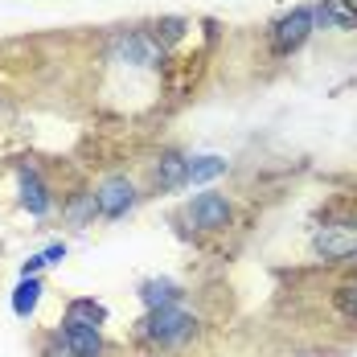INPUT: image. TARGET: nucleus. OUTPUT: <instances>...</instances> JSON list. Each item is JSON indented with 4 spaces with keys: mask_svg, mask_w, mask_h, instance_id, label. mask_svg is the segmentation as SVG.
I'll return each instance as SVG.
<instances>
[{
    "mask_svg": "<svg viewBox=\"0 0 357 357\" xmlns=\"http://www.w3.org/2000/svg\"><path fill=\"white\" fill-rule=\"evenodd\" d=\"M140 333L152 345L173 349V345H185V341L197 333V321H193L185 308H156V312H148L140 321Z\"/></svg>",
    "mask_w": 357,
    "mask_h": 357,
    "instance_id": "1",
    "label": "nucleus"
},
{
    "mask_svg": "<svg viewBox=\"0 0 357 357\" xmlns=\"http://www.w3.org/2000/svg\"><path fill=\"white\" fill-rule=\"evenodd\" d=\"M317 29V13L308 8V4H300V8H291L287 17L275 21V29H271V50L275 54H296L308 37Z\"/></svg>",
    "mask_w": 357,
    "mask_h": 357,
    "instance_id": "2",
    "label": "nucleus"
},
{
    "mask_svg": "<svg viewBox=\"0 0 357 357\" xmlns=\"http://www.w3.org/2000/svg\"><path fill=\"white\" fill-rule=\"evenodd\" d=\"M312 250L328 259V263H341V259H354L357 255V226L354 222H328L317 230L312 238Z\"/></svg>",
    "mask_w": 357,
    "mask_h": 357,
    "instance_id": "3",
    "label": "nucleus"
},
{
    "mask_svg": "<svg viewBox=\"0 0 357 357\" xmlns=\"http://www.w3.org/2000/svg\"><path fill=\"white\" fill-rule=\"evenodd\" d=\"M95 197H99V218H107V222H115V218H123L136 202H140V193H136V181L132 177H107L95 185Z\"/></svg>",
    "mask_w": 357,
    "mask_h": 357,
    "instance_id": "4",
    "label": "nucleus"
},
{
    "mask_svg": "<svg viewBox=\"0 0 357 357\" xmlns=\"http://www.w3.org/2000/svg\"><path fill=\"white\" fill-rule=\"evenodd\" d=\"M111 50H115L119 62H132V66H160V58H165V45L148 33H136V29L119 33L111 41Z\"/></svg>",
    "mask_w": 357,
    "mask_h": 357,
    "instance_id": "5",
    "label": "nucleus"
},
{
    "mask_svg": "<svg viewBox=\"0 0 357 357\" xmlns=\"http://www.w3.org/2000/svg\"><path fill=\"white\" fill-rule=\"evenodd\" d=\"M189 222L197 230H226L230 226V202L222 193H197L189 206Z\"/></svg>",
    "mask_w": 357,
    "mask_h": 357,
    "instance_id": "6",
    "label": "nucleus"
},
{
    "mask_svg": "<svg viewBox=\"0 0 357 357\" xmlns=\"http://www.w3.org/2000/svg\"><path fill=\"white\" fill-rule=\"evenodd\" d=\"M17 185H21V206H25L29 214H33V218H45V214H50L54 197H50V185L41 181V173H37L33 165H21Z\"/></svg>",
    "mask_w": 357,
    "mask_h": 357,
    "instance_id": "7",
    "label": "nucleus"
},
{
    "mask_svg": "<svg viewBox=\"0 0 357 357\" xmlns=\"http://www.w3.org/2000/svg\"><path fill=\"white\" fill-rule=\"evenodd\" d=\"M152 185L165 189V193L189 185V156H181V152H160L156 165H152Z\"/></svg>",
    "mask_w": 357,
    "mask_h": 357,
    "instance_id": "8",
    "label": "nucleus"
},
{
    "mask_svg": "<svg viewBox=\"0 0 357 357\" xmlns=\"http://www.w3.org/2000/svg\"><path fill=\"white\" fill-rule=\"evenodd\" d=\"M62 345L70 349L74 357H103V337L99 328H82V324H66L62 321Z\"/></svg>",
    "mask_w": 357,
    "mask_h": 357,
    "instance_id": "9",
    "label": "nucleus"
},
{
    "mask_svg": "<svg viewBox=\"0 0 357 357\" xmlns=\"http://www.w3.org/2000/svg\"><path fill=\"white\" fill-rule=\"evenodd\" d=\"M62 218H66V226H74V230L91 226V222L99 218V197H95V189H78V193H70L66 206H62Z\"/></svg>",
    "mask_w": 357,
    "mask_h": 357,
    "instance_id": "10",
    "label": "nucleus"
},
{
    "mask_svg": "<svg viewBox=\"0 0 357 357\" xmlns=\"http://www.w3.org/2000/svg\"><path fill=\"white\" fill-rule=\"evenodd\" d=\"M312 13H317V25H324V29H341V33L357 29V8L349 0H321Z\"/></svg>",
    "mask_w": 357,
    "mask_h": 357,
    "instance_id": "11",
    "label": "nucleus"
},
{
    "mask_svg": "<svg viewBox=\"0 0 357 357\" xmlns=\"http://www.w3.org/2000/svg\"><path fill=\"white\" fill-rule=\"evenodd\" d=\"M140 300H144L148 312H156V308H177L181 287L173 284V280H148V284L140 287Z\"/></svg>",
    "mask_w": 357,
    "mask_h": 357,
    "instance_id": "12",
    "label": "nucleus"
},
{
    "mask_svg": "<svg viewBox=\"0 0 357 357\" xmlns=\"http://www.w3.org/2000/svg\"><path fill=\"white\" fill-rule=\"evenodd\" d=\"M62 321L66 324H82V328H99V324H107V308H103L99 300H70Z\"/></svg>",
    "mask_w": 357,
    "mask_h": 357,
    "instance_id": "13",
    "label": "nucleus"
},
{
    "mask_svg": "<svg viewBox=\"0 0 357 357\" xmlns=\"http://www.w3.org/2000/svg\"><path fill=\"white\" fill-rule=\"evenodd\" d=\"M41 291H45V287H41V280H37V275H29V280H21V284H17V291H13V312H17L21 321H29V317L37 312Z\"/></svg>",
    "mask_w": 357,
    "mask_h": 357,
    "instance_id": "14",
    "label": "nucleus"
},
{
    "mask_svg": "<svg viewBox=\"0 0 357 357\" xmlns=\"http://www.w3.org/2000/svg\"><path fill=\"white\" fill-rule=\"evenodd\" d=\"M226 173V160L222 156H193L189 160V181L193 185H206V181H214Z\"/></svg>",
    "mask_w": 357,
    "mask_h": 357,
    "instance_id": "15",
    "label": "nucleus"
},
{
    "mask_svg": "<svg viewBox=\"0 0 357 357\" xmlns=\"http://www.w3.org/2000/svg\"><path fill=\"white\" fill-rule=\"evenodd\" d=\"M333 300H337V308L349 317V321H357V280H349V284H341L337 291H333Z\"/></svg>",
    "mask_w": 357,
    "mask_h": 357,
    "instance_id": "16",
    "label": "nucleus"
},
{
    "mask_svg": "<svg viewBox=\"0 0 357 357\" xmlns=\"http://www.w3.org/2000/svg\"><path fill=\"white\" fill-rule=\"evenodd\" d=\"M41 259H45V267H58L62 259H66V243H54V247L41 250Z\"/></svg>",
    "mask_w": 357,
    "mask_h": 357,
    "instance_id": "17",
    "label": "nucleus"
},
{
    "mask_svg": "<svg viewBox=\"0 0 357 357\" xmlns=\"http://www.w3.org/2000/svg\"><path fill=\"white\" fill-rule=\"evenodd\" d=\"M45 357H74V354L62 345V337H58V341H50V345H45Z\"/></svg>",
    "mask_w": 357,
    "mask_h": 357,
    "instance_id": "18",
    "label": "nucleus"
},
{
    "mask_svg": "<svg viewBox=\"0 0 357 357\" xmlns=\"http://www.w3.org/2000/svg\"><path fill=\"white\" fill-rule=\"evenodd\" d=\"M349 4H354V8H357V0H349Z\"/></svg>",
    "mask_w": 357,
    "mask_h": 357,
    "instance_id": "19",
    "label": "nucleus"
}]
</instances>
